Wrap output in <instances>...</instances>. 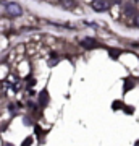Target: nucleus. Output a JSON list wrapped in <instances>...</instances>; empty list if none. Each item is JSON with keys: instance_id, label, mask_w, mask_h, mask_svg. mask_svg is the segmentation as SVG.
Masks as SVG:
<instances>
[{"instance_id": "nucleus-1", "label": "nucleus", "mask_w": 139, "mask_h": 146, "mask_svg": "<svg viewBox=\"0 0 139 146\" xmlns=\"http://www.w3.org/2000/svg\"><path fill=\"white\" fill-rule=\"evenodd\" d=\"M91 7H92V10L96 11H105L108 8V2L107 0H92V3H91Z\"/></svg>"}, {"instance_id": "nucleus-2", "label": "nucleus", "mask_w": 139, "mask_h": 146, "mask_svg": "<svg viewBox=\"0 0 139 146\" xmlns=\"http://www.w3.org/2000/svg\"><path fill=\"white\" fill-rule=\"evenodd\" d=\"M7 11H8L11 16H20L21 13H23L21 7L18 5V3H15V2H10V3L7 5Z\"/></svg>"}, {"instance_id": "nucleus-3", "label": "nucleus", "mask_w": 139, "mask_h": 146, "mask_svg": "<svg viewBox=\"0 0 139 146\" xmlns=\"http://www.w3.org/2000/svg\"><path fill=\"white\" fill-rule=\"evenodd\" d=\"M81 46L86 47V49H94V47H97V42L94 41V39H89V37H86V39H82Z\"/></svg>"}, {"instance_id": "nucleus-4", "label": "nucleus", "mask_w": 139, "mask_h": 146, "mask_svg": "<svg viewBox=\"0 0 139 146\" xmlns=\"http://www.w3.org/2000/svg\"><path fill=\"white\" fill-rule=\"evenodd\" d=\"M7 88L10 89V91H16V89L20 88V83H18L15 78H8V81H7Z\"/></svg>"}, {"instance_id": "nucleus-5", "label": "nucleus", "mask_w": 139, "mask_h": 146, "mask_svg": "<svg viewBox=\"0 0 139 146\" xmlns=\"http://www.w3.org/2000/svg\"><path fill=\"white\" fill-rule=\"evenodd\" d=\"M62 3H63L65 7H67V8H71L74 2H73V0H62Z\"/></svg>"}, {"instance_id": "nucleus-6", "label": "nucleus", "mask_w": 139, "mask_h": 146, "mask_svg": "<svg viewBox=\"0 0 139 146\" xmlns=\"http://www.w3.org/2000/svg\"><path fill=\"white\" fill-rule=\"evenodd\" d=\"M136 13V10H134L133 7H129V8H126V15H134Z\"/></svg>"}, {"instance_id": "nucleus-7", "label": "nucleus", "mask_w": 139, "mask_h": 146, "mask_svg": "<svg viewBox=\"0 0 139 146\" xmlns=\"http://www.w3.org/2000/svg\"><path fill=\"white\" fill-rule=\"evenodd\" d=\"M45 94L47 93H42V96H41V102H42V104H45V102H47V96H45Z\"/></svg>"}, {"instance_id": "nucleus-8", "label": "nucleus", "mask_w": 139, "mask_h": 146, "mask_svg": "<svg viewBox=\"0 0 139 146\" xmlns=\"http://www.w3.org/2000/svg\"><path fill=\"white\" fill-rule=\"evenodd\" d=\"M134 25H136V26H139V15H136V20H134Z\"/></svg>"}, {"instance_id": "nucleus-9", "label": "nucleus", "mask_w": 139, "mask_h": 146, "mask_svg": "<svg viewBox=\"0 0 139 146\" xmlns=\"http://www.w3.org/2000/svg\"><path fill=\"white\" fill-rule=\"evenodd\" d=\"M136 2H139V0H136Z\"/></svg>"}]
</instances>
